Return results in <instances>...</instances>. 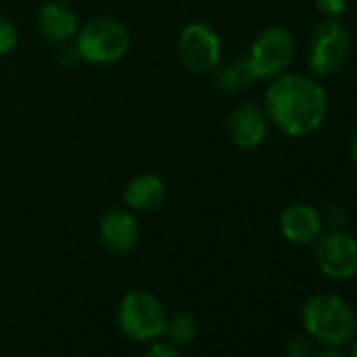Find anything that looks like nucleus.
I'll list each match as a JSON object with an SVG mask.
<instances>
[{"mask_svg":"<svg viewBox=\"0 0 357 357\" xmlns=\"http://www.w3.org/2000/svg\"><path fill=\"white\" fill-rule=\"evenodd\" d=\"M326 112L324 89L303 74H282L265 91V114L288 137H305L317 130Z\"/></svg>","mask_w":357,"mask_h":357,"instance_id":"f257e3e1","label":"nucleus"},{"mask_svg":"<svg viewBox=\"0 0 357 357\" xmlns=\"http://www.w3.org/2000/svg\"><path fill=\"white\" fill-rule=\"evenodd\" d=\"M303 326L313 340L326 347H340L355 334L357 315L344 298L321 292L303 305Z\"/></svg>","mask_w":357,"mask_h":357,"instance_id":"f03ea898","label":"nucleus"},{"mask_svg":"<svg viewBox=\"0 0 357 357\" xmlns=\"http://www.w3.org/2000/svg\"><path fill=\"white\" fill-rule=\"evenodd\" d=\"M74 45L78 49L80 59L95 66H109L120 61L128 53L130 34L120 22L109 17H97L78 30Z\"/></svg>","mask_w":357,"mask_h":357,"instance_id":"7ed1b4c3","label":"nucleus"},{"mask_svg":"<svg viewBox=\"0 0 357 357\" xmlns=\"http://www.w3.org/2000/svg\"><path fill=\"white\" fill-rule=\"evenodd\" d=\"M118 321L128 338L147 342L164 332L166 313L162 303L153 294L145 290H132L120 303Z\"/></svg>","mask_w":357,"mask_h":357,"instance_id":"20e7f679","label":"nucleus"},{"mask_svg":"<svg viewBox=\"0 0 357 357\" xmlns=\"http://www.w3.org/2000/svg\"><path fill=\"white\" fill-rule=\"evenodd\" d=\"M351 49V36L349 30L336 22L326 20L309 36L307 47V59L309 68L317 76H334L347 61Z\"/></svg>","mask_w":357,"mask_h":357,"instance_id":"39448f33","label":"nucleus"},{"mask_svg":"<svg viewBox=\"0 0 357 357\" xmlns=\"http://www.w3.org/2000/svg\"><path fill=\"white\" fill-rule=\"evenodd\" d=\"M296 55L294 36L280 26L267 28L257 36L250 49V66L259 80H273L288 72Z\"/></svg>","mask_w":357,"mask_h":357,"instance_id":"423d86ee","label":"nucleus"},{"mask_svg":"<svg viewBox=\"0 0 357 357\" xmlns=\"http://www.w3.org/2000/svg\"><path fill=\"white\" fill-rule=\"evenodd\" d=\"M178 57L181 63L194 74H208L219 68L221 61V38L202 22H194L183 28L178 36Z\"/></svg>","mask_w":357,"mask_h":357,"instance_id":"0eeeda50","label":"nucleus"},{"mask_svg":"<svg viewBox=\"0 0 357 357\" xmlns=\"http://www.w3.org/2000/svg\"><path fill=\"white\" fill-rule=\"evenodd\" d=\"M315 261L324 275L332 280H351L357 275V240L344 231H328L317 238Z\"/></svg>","mask_w":357,"mask_h":357,"instance_id":"6e6552de","label":"nucleus"},{"mask_svg":"<svg viewBox=\"0 0 357 357\" xmlns=\"http://www.w3.org/2000/svg\"><path fill=\"white\" fill-rule=\"evenodd\" d=\"M267 128L269 118L257 103H242L227 118V135L240 149L259 147L267 137Z\"/></svg>","mask_w":357,"mask_h":357,"instance_id":"1a4fd4ad","label":"nucleus"},{"mask_svg":"<svg viewBox=\"0 0 357 357\" xmlns=\"http://www.w3.org/2000/svg\"><path fill=\"white\" fill-rule=\"evenodd\" d=\"M99 240L114 255H128L139 244V223L126 208H109L99 221Z\"/></svg>","mask_w":357,"mask_h":357,"instance_id":"9d476101","label":"nucleus"},{"mask_svg":"<svg viewBox=\"0 0 357 357\" xmlns=\"http://www.w3.org/2000/svg\"><path fill=\"white\" fill-rule=\"evenodd\" d=\"M36 26H38V32L53 45L72 43L80 30L74 9H70L61 0H49V3L40 7Z\"/></svg>","mask_w":357,"mask_h":357,"instance_id":"9b49d317","label":"nucleus"},{"mask_svg":"<svg viewBox=\"0 0 357 357\" xmlns=\"http://www.w3.org/2000/svg\"><path fill=\"white\" fill-rule=\"evenodd\" d=\"M280 229L288 242L305 246L321 236V217L309 204H292L282 213Z\"/></svg>","mask_w":357,"mask_h":357,"instance_id":"f8f14e48","label":"nucleus"},{"mask_svg":"<svg viewBox=\"0 0 357 357\" xmlns=\"http://www.w3.org/2000/svg\"><path fill=\"white\" fill-rule=\"evenodd\" d=\"M122 200L130 211L149 213L160 208L162 202L166 200V185L158 174L143 172L126 183Z\"/></svg>","mask_w":357,"mask_h":357,"instance_id":"ddd939ff","label":"nucleus"},{"mask_svg":"<svg viewBox=\"0 0 357 357\" xmlns=\"http://www.w3.org/2000/svg\"><path fill=\"white\" fill-rule=\"evenodd\" d=\"M213 84L215 89L221 93V95H236V93H242L246 91L248 86H252L259 78L248 61L246 59H236L223 68H215L213 70Z\"/></svg>","mask_w":357,"mask_h":357,"instance_id":"4468645a","label":"nucleus"},{"mask_svg":"<svg viewBox=\"0 0 357 357\" xmlns=\"http://www.w3.org/2000/svg\"><path fill=\"white\" fill-rule=\"evenodd\" d=\"M174 344H188L198 334V321L192 313H174L172 317H166L164 332Z\"/></svg>","mask_w":357,"mask_h":357,"instance_id":"2eb2a0df","label":"nucleus"},{"mask_svg":"<svg viewBox=\"0 0 357 357\" xmlns=\"http://www.w3.org/2000/svg\"><path fill=\"white\" fill-rule=\"evenodd\" d=\"M17 45H20L17 28L9 20L0 17V57L13 53L17 49Z\"/></svg>","mask_w":357,"mask_h":357,"instance_id":"dca6fc26","label":"nucleus"},{"mask_svg":"<svg viewBox=\"0 0 357 357\" xmlns=\"http://www.w3.org/2000/svg\"><path fill=\"white\" fill-rule=\"evenodd\" d=\"M288 357H311V342L305 336H294L286 342Z\"/></svg>","mask_w":357,"mask_h":357,"instance_id":"f3484780","label":"nucleus"},{"mask_svg":"<svg viewBox=\"0 0 357 357\" xmlns=\"http://www.w3.org/2000/svg\"><path fill=\"white\" fill-rule=\"evenodd\" d=\"M315 7L328 17H338L347 9V0H315Z\"/></svg>","mask_w":357,"mask_h":357,"instance_id":"a211bd4d","label":"nucleus"},{"mask_svg":"<svg viewBox=\"0 0 357 357\" xmlns=\"http://www.w3.org/2000/svg\"><path fill=\"white\" fill-rule=\"evenodd\" d=\"M57 61H59L61 68H70V66L78 63V61H80V55H78L76 45H74V43H66V45L59 49V53H57Z\"/></svg>","mask_w":357,"mask_h":357,"instance_id":"6ab92c4d","label":"nucleus"},{"mask_svg":"<svg viewBox=\"0 0 357 357\" xmlns=\"http://www.w3.org/2000/svg\"><path fill=\"white\" fill-rule=\"evenodd\" d=\"M143 357H181V355H178V351L174 347H170L166 342H155L145 351Z\"/></svg>","mask_w":357,"mask_h":357,"instance_id":"aec40b11","label":"nucleus"},{"mask_svg":"<svg viewBox=\"0 0 357 357\" xmlns=\"http://www.w3.org/2000/svg\"><path fill=\"white\" fill-rule=\"evenodd\" d=\"M349 153H351V160H353V164L357 166V128H355V132H353V137H351V143H349Z\"/></svg>","mask_w":357,"mask_h":357,"instance_id":"412c9836","label":"nucleus"},{"mask_svg":"<svg viewBox=\"0 0 357 357\" xmlns=\"http://www.w3.org/2000/svg\"><path fill=\"white\" fill-rule=\"evenodd\" d=\"M311 357H344V355H340V353H336L332 349H326V351H319V353H315Z\"/></svg>","mask_w":357,"mask_h":357,"instance_id":"4be33fe9","label":"nucleus"},{"mask_svg":"<svg viewBox=\"0 0 357 357\" xmlns=\"http://www.w3.org/2000/svg\"><path fill=\"white\" fill-rule=\"evenodd\" d=\"M349 357H357V342L351 347V351H349Z\"/></svg>","mask_w":357,"mask_h":357,"instance_id":"5701e85b","label":"nucleus"}]
</instances>
